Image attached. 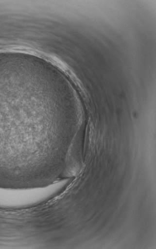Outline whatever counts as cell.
Returning a JSON list of instances; mask_svg holds the SVG:
<instances>
[{
	"label": "cell",
	"instance_id": "6da1fadb",
	"mask_svg": "<svg viewBox=\"0 0 156 249\" xmlns=\"http://www.w3.org/2000/svg\"><path fill=\"white\" fill-rule=\"evenodd\" d=\"M23 200L24 193L21 190L0 188V207H18Z\"/></svg>",
	"mask_w": 156,
	"mask_h": 249
}]
</instances>
